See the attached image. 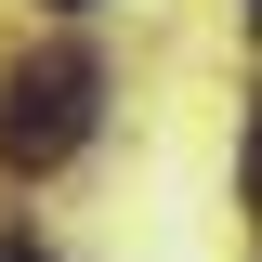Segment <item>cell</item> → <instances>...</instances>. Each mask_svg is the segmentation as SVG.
I'll list each match as a JSON object with an SVG mask.
<instances>
[{
	"instance_id": "obj_4",
	"label": "cell",
	"mask_w": 262,
	"mask_h": 262,
	"mask_svg": "<svg viewBox=\"0 0 262 262\" xmlns=\"http://www.w3.org/2000/svg\"><path fill=\"white\" fill-rule=\"evenodd\" d=\"M249 27H262V0H249Z\"/></svg>"
},
{
	"instance_id": "obj_1",
	"label": "cell",
	"mask_w": 262,
	"mask_h": 262,
	"mask_svg": "<svg viewBox=\"0 0 262 262\" xmlns=\"http://www.w3.org/2000/svg\"><path fill=\"white\" fill-rule=\"evenodd\" d=\"M92 105H105V66L79 53V39L27 53L13 79H0V158H13V170H53V158H79Z\"/></svg>"
},
{
	"instance_id": "obj_3",
	"label": "cell",
	"mask_w": 262,
	"mask_h": 262,
	"mask_svg": "<svg viewBox=\"0 0 262 262\" xmlns=\"http://www.w3.org/2000/svg\"><path fill=\"white\" fill-rule=\"evenodd\" d=\"M53 13H92V0H53Z\"/></svg>"
},
{
	"instance_id": "obj_2",
	"label": "cell",
	"mask_w": 262,
	"mask_h": 262,
	"mask_svg": "<svg viewBox=\"0 0 262 262\" xmlns=\"http://www.w3.org/2000/svg\"><path fill=\"white\" fill-rule=\"evenodd\" d=\"M0 262H53V249H39V236H0Z\"/></svg>"
}]
</instances>
